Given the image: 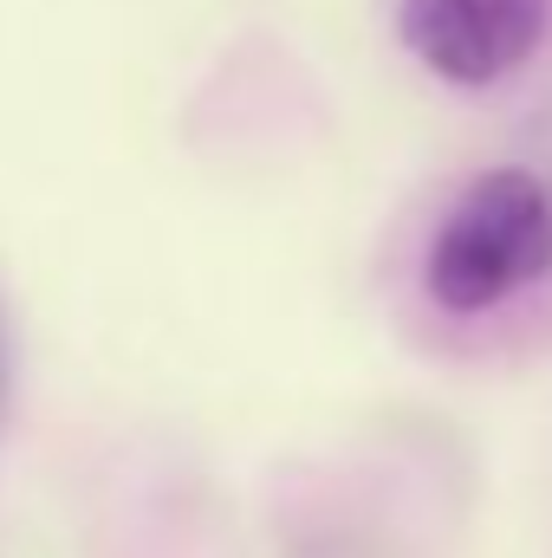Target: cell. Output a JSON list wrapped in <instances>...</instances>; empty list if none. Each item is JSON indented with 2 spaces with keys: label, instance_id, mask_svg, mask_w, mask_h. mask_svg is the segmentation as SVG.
<instances>
[{
  "label": "cell",
  "instance_id": "obj_1",
  "mask_svg": "<svg viewBox=\"0 0 552 558\" xmlns=\"http://www.w3.org/2000/svg\"><path fill=\"white\" fill-rule=\"evenodd\" d=\"M552 267V195L527 169H488L435 228L422 286L442 312H488Z\"/></svg>",
  "mask_w": 552,
  "mask_h": 558
},
{
  "label": "cell",
  "instance_id": "obj_2",
  "mask_svg": "<svg viewBox=\"0 0 552 558\" xmlns=\"http://www.w3.org/2000/svg\"><path fill=\"white\" fill-rule=\"evenodd\" d=\"M552 26V0H404L397 33L416 59L461 92H488L520 72Z\"/></svg>",
  "mask_w": 552,
  "mask_h": 558
}]
</instances>
